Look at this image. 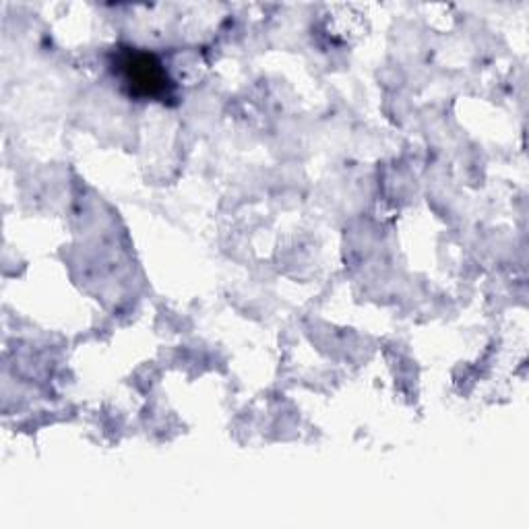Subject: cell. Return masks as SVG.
<instances>
[{"mask_svg": "<svg viewBox=\"0 0 529 529\" xmlns=\"http://www.w3.org/2000/svg\"><path fill=\"white\" fill-rule=\"evenodd\" d=\"M124 67H127V81L135 87V91H141L145 96H155V93L164 91V73L151 56L131 54L124 60Z\"/></svg>", "mask_w": 529, "mask_h": 529, "instance_id": "obj_1", "label": "cell"}]
</instances>
